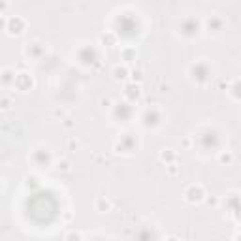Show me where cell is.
<instances>
[{
	"mask_svg": "<svg viewBox=\"0 0 241 241\" xmlns=\"http://www.w3.org/2000/svg\"><path fill=\"white\" fill-rule=\"evenodd\" d=\"M23 28H25V19H21L19 15H15V17H12L8 21V30L12 32V34H21Z\"/></svg>",
	"mask_w": 241,
	"mask_h": 241,
	"instance_id": "cell-1",
	"label": "cell"
},
{
	"mask_svg": "<svg viewBox=\"0 0 241 241\" xmlns=\"http://www.w3.org/2000/svg\"><path fill=\"white\" fill-rule=\"evenodd\" d=\"M202 198H203L202 187H192L190 192H189V200H190V202H198V200H202Z\"/></svg>",
	"mask_w": 241,
	"mask_h": 241,
	"instance_id": "cell-2",
	"label": "cell"
},
{
	"mask_svg": "<svg viewBox=\"0 0 241 241\" xmlns=\"http://www.w3.org/2000/svg\"><path fill=\"white\" fill-rule=\"evenodd\" d=\"M126 74H128V70H126L124 66H117V68H115V77H117V79L126 77Z\"/></svg>",
	"mask_w": 241,
	"mask_h": 241,
	"instance_id": "cell-3",
	"label": "cell"
},
{
	"mask_svg": "<svg viewBox=\"0 0 241 241\" xmlns=\"http://www.w3.org/2000/svg\"><path fill=\"white\" fill-rule=\"evenodd\" d=\"M68 241H81V236L79 234H70L68 236Z\"/></svg>",
	"mask_w": 241,
	"mask_h": 241,
	"instance_id": "cell-4",
	"label": "cell"
},
{
	"mask_svg": "<svg viewBox=\"0 0 241 241\" xmlns=\"http://www.w3.org/2000/svg\"><path fill=\"white\" fill-rule=\"evenodd\" d=\"M8 6H9V4H8V2H0V12H4V9H6V8H8Z\"/></svg>",
	"mask_w": 241,
	"mask_h": 241,
	"instance_id": "cell-5",
	"label": "cell"
}]
</instances>
